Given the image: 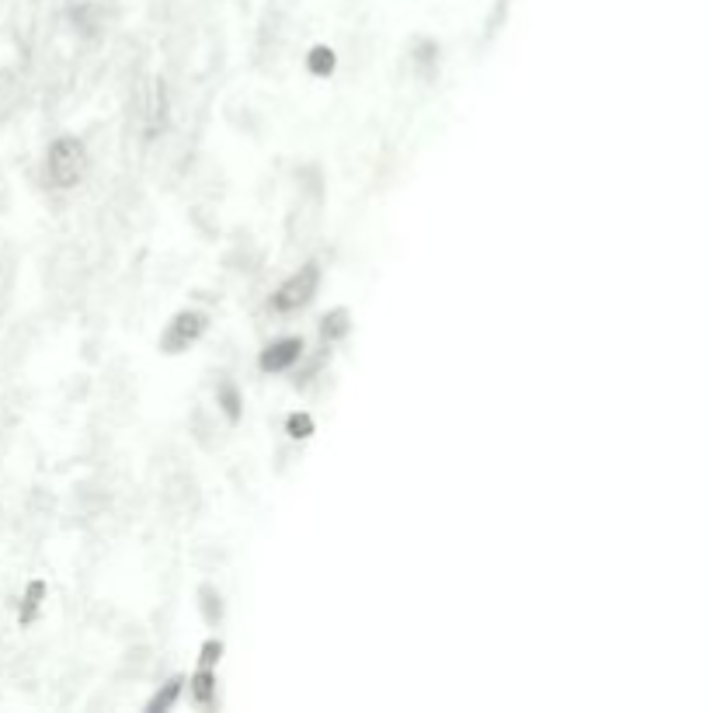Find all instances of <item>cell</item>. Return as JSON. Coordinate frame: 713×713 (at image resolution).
<instances>
[{"label":"cell","mask_w":713,"mask_h":713,"mask_svg":"<svg viewBox=\"0 0 713 713\" xmlns=\"http://www.w3.org/2000/svg\"><path fill=\"white\" fill-rule=\"evenodd\" d=\"M164 126H167V87H164V80H157L154 98H150V112H147V133L157 136V133H164Z\"/></svg>","instance_id":"obj_6"},{"label":"cell","mask_w":713,"mask_h":713,"mask_svg":"<svg viewBox=\"0 0 713 713\" xmlns=\"http://www.w3.org/2000/svg\"><path fill=\"white\" fill-rule=\"evenodd\" d=\"M87 171V150L77 136H60L46 154V181L60 192H70L84 181Z\"/></svg>","instance_id":"obj_1"},{"label":"cell","mask_w":713,"mask_h":713,"mask_svg":"<svg viewBox=\"0 0 713 713\" xmlns=\"http://www.w3.org/2000/svg\"><path fill=\"white\" fill-rule=\"evenodd\" d=\"M307 70L314 77H327L334 70V53L327 46H314L310 49V56H307Z\"/></svg>","instance_id":"obj_11"},{"label":"cell","mask_w":713,"mask_h":713,"mask_svg":"<svg viewBox=\"0 0 713 713\" xmlns=\"http://www.w3.org/2000/svg\"><path fill=\"white\" fill-rule=\"evenodd\" d=\"M42 599H46V581H42V578L28 581L25 595H21V609H18L21 627H28V623H35V616H39V609H42Z\"/></svg>","instance_id":"obj_5"},{"label":"cell","mask_w":713,"mask_h":713,"mask_svg":"<svg viewBox=\"0 0 713 713\" xmlns=\"http://www.w3.org/2000/svg\"><path fill=\"white\" fill-rule=\"evenodd\" d=\"M320 289V265H303L300 272H293L286 282L279 286V293L272 296V307L279 310V314H293V310H303L310 300L317 296Z\"/></svg>","instance_id":"obj_2"},{"label":"cell","mask_w":713,"mask_h":713,"mask_svg":"<svg viewBox=\"0 0 713 713\" xmlns=\"http://www.w3.org/2000/svg\"><path fill=\"white\" fill-rule=\"evenodd\" d=\"M348 331H352V317H348V310H331V314H324V320H320V338L324 341H338V338H345Z\"/></svg>","instance_id":"obj_7"},{"label":"cell","mask_w":713,"mask_h":713,"mask_svg":"<svg viewBox=\"0 0 713 713\" xmlns=\"http://www.w3.org/2000/svg\"><path fill=\"white\" fill-rule=\"evenodd\" d=\"M286 432L293 435V439H310L314 435V418L310 414H289V421H286Z\"/></svg>","instance_id":"obj_13"},{"label":"cell","mask_w":713,"mask_h":713,"mask_svg":"<svg viewBox=\"0 0 713 713\" xmlns=\"http://www.w3.org/2000/svg\"><path fill=\"white\" fill-rule=\"evenodd\" d=\"M303 359V341L300 338H279L261 352V369L265 373H282V369L296 366Z\"/></svg>","instance_id":"obj_4"},{"label":"cell","mask_w":713,"mask_h":713,"mask_svg":"<svg viewBox=\"0 0 713 713\" xmlns=\"http://www.w3.org/2000/svg\"><path fill=\"white\" fill-rule=\"evenodd\" d=\"M181 686H185V679H171V682H167V686L154 696V700H150L147 710H150V713H167V710L174 707V700L181 696Z\"/></svg>","instance_id":"obj_9"},{"label":"cell","mask_w":713,"mask_h":713,"mask_svg":"<svg viewBox=\"0 0 713 713\" xmlns=\"http://www.w3.org/2000/svg\"><path fill=\"white\" fill-rule=\"evenodd\" d=\"M220 654H223L220 640H206V644H202V668H213L216 661H220Z\"/></svg>","instance_id":"obj_15"},{"label":"cell","mask_w":713,"mask_h":713,"mask_svg":"<svg viewBox=\"0 0 713 713\" xmlns=\"http://www.w3.org/2000/svg\"><path fill=\"white\" fill-rule=\"evenodd\" d=\"M199 599H202V620H206L209 627H216V623L223 620V599H220V592H216L213 585H202V588H199Z\"/></svg>","instance_id":"obj_8"},{"label":"cell","mask_w":713,"mask_h":713,"mask_svg":"<svg viewBox=\"0 0 713 713\" xmlns=\"http://www.w3.org/2000/svg\"><path fill=\"white\" fill-rule=\"evenodd\" d=\"M414 56L421 60V67H425V74H432V63L439 60V46L435 42H418V49H414Z\"/></svg>","instance_id":"obj_14"},{"label":"cell","mask_w":713,"mask_h":713,"mask_svg":"<svg viewBox=\"0 0 713 713\" xmlns=\"http://www.w3.org/2000/svg\"><path fill=\"white\" fill-rule=\"evenodd\" d=\"M216 400H220L227 421H240V407H244V404H240V394H237L234 383H220V390H216Z\"/></svg>","instance_id":"obj_10"},{"label":"cell","mask_w":713,"mask_h":713,"mask_svg":"<svg viewBox=\"0 0 713 713\" xmlns=\"http://www.w3.org/2000/svg\"><path fill=\"white\" fill-rule=\"evenodd\" d=\"M202 331H206V317L195 314V310H185V314H178L167 324L164 338H160V348H164L167 355H178L185 352L188 345H195V341L202 338Z\"/></svg>","instance_id":"obj_3"},{"label":"cell","mask_w":713,"mask_h":713,"mask_svg":"<svg viewBox=\"0 0 713 713\" xmlns=\"http://www.w3.org/2000/svg\"><path fill=\"white\" fill-rule=\"evenodd\" d=\"M192 693H195V700H199L202 707H209V703H213L216 679H213V672H209V668H202V672L192 679Z\"/></svg>","instance_id":"obj_12"}]
</instances>
